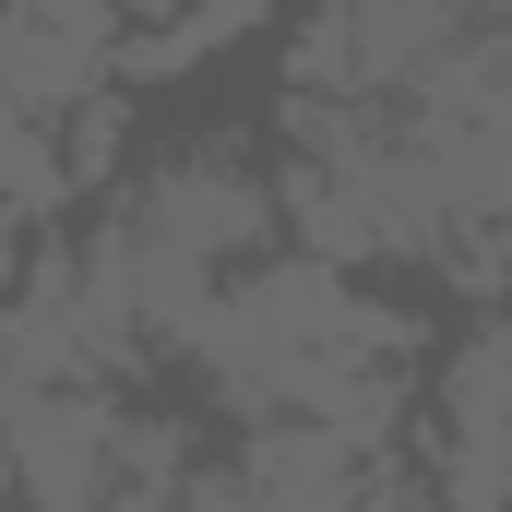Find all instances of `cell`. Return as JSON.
<instances>
[{
	"instance_id": "obj_6",
	"label": "cell",
	"mask_w": 512,
	"mask_h": 512,
	"mask_svg": "<svg viewBox=\"0 0 512 512\" xmlns=\"http://www.w3.org/2000/svg\"><path fill=\"white\" fill-rule=\"evenodd\" d=\"M12 12H48V24H72V36H108V24H120V0H12Z\"/></svg>"
},
{
	"instance_id": "obj_4",
	"label": "cell",
	"mask_w": 512,
	"mask_h": 512,
	"mask_svg": "<svg viewBox=\"0 0 512 512\" xmlns=\"http://www.w3.org/2000/svg\"><path fill=\"white\" fill-rule=\"evenodd\" d=\"M441 501H512V334H465L441 358Z\"/></svg>"
},
{
	"instance_id": "obj_2",
	"label": "cell",
	"mask_w": 512,
	"mask_h": 512,
	"mask_svg": "<svg viewBox=\"0 0 512 512\" xmlns=\"http://www.w3.org/2000/svg\"><path fill=\"white\" fill-rule=\"evenodd\" d=\"M477 12H453V0H322L310 24H298V48H286V84H322V96H405L429 60H441V36H465Z\"/></svg>"
},
{
	"instance_id": "obj_1",
	"label": "cell",
	"mask_w": 512,
	"mask_h": 512,
	"mask_svg": "<svg viewBox=\"0 0 512 512\" xmlns=\"http://www.w3.org/2000/svg\"><path fill=\"white\" fill-rule=\"evenodd\" d=\"M0 417H12V489L36 512H96L120 501V441L131 417L84 382H0Z\"/></svg>"
},
{
	"instance_id": "obj_3",
	"label": "cell",
	"mask_w": 512,
	"mask_h": 512,
	"mask_svg": "<svg viewBox=\"0 0 512 512\" xmlns=\"http://www.w3.org/2000/svg\"><path fill=\"white\" fill-rule=\"evenodd\" d=\"M131 215H143L155 239L203 251V262H239V251H262V239L286 227V179H262L251 155H227V143H191V155H167V167L143 179Z\"/></svg>"
},
{
	"instance_id": "obj_7",
	"label": "cell",
	"mask_w": 512,
	"mask_h": 512,
	"mask_svg": "<svg viewBox=\"0 0 512 512\" xmlns=\"http://www.w3.org/2000/svg\"><path fill=\"white\" fill-rule=\"evenodd\" d=\"M120 12H143V24H167V12H191V0H120Z\"/></svg>"
},
{
	"instance_id": "obj_8",
	"label": "cell",
	"mask_w": 512,
	"mask_h": 512,
	"mask_svg": "<svg viewBox=\"0 0 512 512\" xmlns=\"http://www.w3.org/2000/svg\"><path fill=\"white\" fill-rule=\"evenodd\" d=\"M453 12H477V24H489V12H512V0H453Z\"/></svg>"
},
{
	"instance_id": "obj_5",
	"label": "cell",
	"mask_w": 512,
	"mask_h": 512,
	"mask_svg": "<svg viewBox=\"0 0 512 512\" xmlns=\"http://www.w3.org/2000/svg\"><path fill=\"white\" fill-rule=\"evenodd\" d=\"M0 84H12V108L60 120V108H84V96L108 84V36H72V24H48V12H12V36H0Z\"/></svg>"
}]
</instances>
